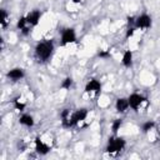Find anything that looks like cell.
Instances as JSON below:
<instances>
[{
  "instance_id": "6da1fadb",
  "label": "cell",
  "mask_w": 160,
  "mask_h": 160,
  "mask_svg": "<svg viewBox=\"0 0 160 160\" xmlns=\"http://www.w3.org/2000/svg\"><path fill=\"white\" fill-rule=\"evenodd\" d=\"M35 56L39 61L41 62H45L48 61L52 52H54V41L52 40H42V41H39L35 46Z\"/></svg>"
},
{
  "instance_id": "7a4b0ae2",
  "label": "cell",
  "mask_w": 160,
  "mask_h": 160,
  "mask_svg": "<svg viewBox=\"0 0 160 160\" xmlns=\"http://www.w3.org/2000/svg\"><path fill=\"white\" fill-rule=\"evenodd\" d=\"M125 145H126V142H125V140L122 138H114V136H111L108 140V144H106L105 150L109 154H115V152L122 151L124 148H125Z\"/></svg>"
},
{
  "instance_id": "3957f363",
  "label": "cell",
  "mask_w": 160,
  "mask_h": 160,
  "mask_svg": "<svg viewBox=\"0 0 160 160\" xmlns=\"http://www.w3.org/2000/svg\"><path fill=\"white\" fill-rule=\"evenodd\" d=\"M88 109H85V108H81V109H78V110H75L74 112H71V115H70V118H69V121L66 122V128H71V126H75V125H78L79 122H81V121H84L86 118H88Z\"/></svg>"
},
{
  "instance_id": "277c9868",
  "label": "cell",
  "mask_w": 160,
  "mask_h": 160,
  "mask_svg": "<svg viewBox=\"0 0 160 160\" xmlns=\"http://www.w3.org/2000/svg\"><path fill=\"white\" fill-rule=\"evenodd\" d=\"M76 41V31L74 28H66L61 31V38H60V44L62 46L72 44Z\"/></svg>"
},
{
  "instance_id": "5b68a950",
  "label": "cell",
  "mask_w": 160,
  "mask_h": 160,
  "mask_svg": "<svg viewBox=\"0 0 160 160\" xmlns=\"http://www.w3.org/2000/svg\"><path fill=\"white\" fill-rule=\"evenodd\" d=\"M151 24H152L151 16H149L148 14H141V15H139L138 18H135V24H134V25H135L136 29L145 30V29L151 28Z\"/></svg>"
},
{
  "instance_id": "8992f818",
  "label": "cell",
  "mask_w": 160,
  "mask_h": 160,
  "mask_svg": "<svg viewBox=\"0 0 160 160\" xmlns=\"http://www.w3.org/2000/svg\"><path fill=\"white\" fill-rule=\"evenodd\" d=\"M129 100V108H131L134 111H138L140 109V106L142 105V102L146 100L141 94H138V92H132L129 95L128 98Z\"/></svg>"
},
{
  "instance_id": "52a82bcc",
  "label": "cell",
  "mask_w": 160,
  "mask_h": 160,
  "mask_svg": "<svg viewBox=\"0 0 160 160\" xmlns=\"http://www.w3.org/2000/svg\"><path fill=\"white\" fill-rule=\"evenodd\" d=\"M25 76V71L21 68H12L6 72V78L11 81H19Z\"/></svg>"
},
{
  "instance_id": "ba28073f",
  "label": "cell",
  "mask_w": 160,
  "mask_h": 160,
  "mask_svg": "<svg viewBox=\"0 0 160 160\" xmlns=\"http://www.w3.org/2000/svg\"><path fill=\"white\" fill-rule=\"evenodd\" d=\"M25 18H26V21H28V24L30 26H36L39 24V21H40L41 11L40 10H36V9L35 10H31L30 12H28L25 15Z\"/></svg>"
},
{
  "instance_id": "9c48e42d",
  "label": "cell",
  "mask_w": 160,
  "mask_h": 160,
  "mask_svg": "<svg viewBox=\"0 0 160 160\" xmlns=\"http://www.w3.org/2000/svg\"><path fill=\"white\" fill-rule=\"evenodd\" d=\"M101 91V82L96 79H90L86 85H85V92L90 94V92H95V94H99Z\"/></svg>"
},
{
  "instance_id": "30bf717a",
  "label": "cell",
  "mask_w": 160,
  "mask_h": 160,
  "mask_svg": "<svg viewBox=\"0 0 160 160\" xmlns=\"http://www.w3.org/2000/svg\"><path fill=\"white\" fill-rule=\"evenodd\" d=\"M35 150L40 155H46L50 151V146L46 142H44L40 138H36L35 139Z\"/></svg>"
},
{
  "instance_id": "8fae6325",
  "label": "cell",
  "mask_w": 160,
  "mask_h": 160,
  "mask_svg": "<svg viewBox=\"0 0 160 160\" xmlns=\"http://www.w3.org/2000/svg\"><path fill=\"white\" fill-rule=\"evenodd\" d=\"M115 109H116V111L120 112V114L125 112V111L129 109V100H128V98H119V99H116Z\"/></svg>"
},
{
  "instance_id": "7c38bea8",
  "label": "cell",
  "mask_w": 160,
  "mask_h": 160,
  "mask_svg": "<svg viewBox=\"0 0 160 160\" xmlns=\"http://www.w3.org/2000/svg\"><path fill=\"white\" fill-rule=\"evenodd\" d=\"M132 60H134V54L131 50H125L121 58V64L125 68H131L132 66Z\"/></svg>"
},
{
  "instance_id": "4fadbf2b",
  "label": "cell",
  "mask_w": 160,
  "mask_h": 160,
  "mask_svg": "<svg viewBox=\"0 0 160 160\" xmlns=\"http://www.w3.org/2000/svg\"><path fill=\"white\" fill-rule=\"evenodd\" d=\"M19 122L24 126H28V128H32L35 125V120L30 114H22L19 118Z\"/></svg>"
},
{
  "instance_id": "5bb4252c",
  "label": "cell",
  "mask_w": 160,
  "mask_h": 160,
  "mask_svg": "<svg viewBox=\"0 0 160 160\" xmlns=\"http://www.w3.org/2000/svg\"><path fill=\"white\" fill-rule=\"evenodd\" d=\"M8 22H9V14L5 9H1L0 10V25H1V28H6Z\"/></svg>"
},
{
  "instance_id": "9a60e30c",
  "label": "cell",
  "mask_w": 160,
  "mask_h": 160,
  "mask_svg": "<svg viewBox=\"0 0 160 160\" xmlns=\"http://www.w3.org/2000/svg\"><path fill=\"white\" fill-rule=\"evenodd\" d=\"M155 121L154 120H149V121H145L142 125H141V130H142V132H149L150 130H152L154 128H155Z\"/></svg>"
},
{
  "instance_id": "2e32d148",
  "label": "cell",
  "mask_w": 160,
  "mask_h": 160,
  "mask_svg": "<svg viewBox=\"0 0 160 160\" xmlns=\"http://www.w3.org/2000/svg\"><path fill=\"white\" fill-rule=\"evenodd\" d=\"M121 125H122V120H121V119H115V120L111 122V131H112L114 134H116V132L120 130Z\"/></svg>"
},
{
  "instance_id": "e0dca14e",
  "label": "cell",
  "mask_w": 160,
  "mask_h": 160,
  "mask_svg": "<svg viewBox=\"0 0 160 160\" xmlns=\"http://www.w3.org/2000/svg\"><path fill=\"white\" fill-rule=\"evenodd\" d=\"M12 104H14L15 110H18V111H24V110H25V106H26V105H25L22 101H20L18 98L12 100Z\"/></svg>"
},
{
  "instance_id": "ac0fdd59",
  "label": "cell",
  "mask_w": 160,
  "mask_h": 160,
  "mask_svg": "<svg viewBox=\"0 0 160 160\" xmlns=\"http://www.w3.org/2000/svg\"><path fill=\"white\" fill-rule=\"evenodd\" d=\"M28 25H29V24H28V21H26V18H25V16H21V18L18 20V22H16V28H18L20 31H21L22 29H25Z\"/></svg>"
},
{
  "instance_id": "d6986e66",
  "label": "cell",
  "mask_w": 160,
  "mask_h": 160,
  "mask_svg": "<svg viewBox=\"0 0 160 160\" xmlns=\"http://www.w3.org/2000/svg\"><path fill=\"white\" fill-rule=\"evenodd\" d=\"M71 85H72V79H71V78H65V79L62 80L60 88L64 89V90H69V89L71 88Z\"/></svg>"
},
{
  "instance_id": "ffe728a7",
  "label": "cell",
  "mask_w": 160,
  "mask_h": 160,
  "mask_svg": "<svg viewBox=\"0 0 160 160\" xmlns=\"http://www.w3.org/2000/svg\"><path fill=\"white\" fill-rule=\"evenodd\" d=\"M135 30H136V28H135V26H129V28H128V30H126L125 38H126V39L132 38V36H134V34H135Z\"/></svg>"
},
{
  "instance_id": "44dd1931",
  "label": "cell",
  "mask_w": 160,
  "mask_h": 160,
  "mask_svg": "<svg viewBox=\"0 0 160 160\" xmlns=\"http://www.w3.org/2000/svg\"><path fill=\"white\" fill-rule=\"evenodd\" d=\"M109 55H110L109 51H106V52H105V51H100V52H99V56H101V58H108Z\"/></svg>"
},
{
  "instance_id": "7402d4cb",
  "label": "cell",
  "mask_w": 160,
  "mask_h": 160,
  "mask_svg": "<svg viewBox=\"0 0 160 160\" xmlns=\"http://www.w3.org/2000/svg\"><path fill=\"white\" fill-rule=\"evenodd\" d=\"M21 32H22V35H29V34H30V30H29V26H26L25 29H22V30H21Z\"/></svg>"
},
{
  "instance_id": "603a6c76",
  "label": "cell",
  "mask_w": 160,
  "mask_h": 160,
  "mask_svg": "<svg viewBox=\"0 0 160 160\" xmlns=\"http://www.w3.org/2000/svg\"><path fill=\"white\" fill-rule=\"evenodd\" d=\"M72 2H75V4H78V2H80V0H71Z\"/></svg>"
},
{
  "instance_id": "cb8c5ba5",
  "label": "cell",
  "mask_w": 160,
  "mask_h": 160,
  "mask_svg": "<svg viewBox=\"0 0 160 160\" xmlns=\"http://www.w3.org/2000/svg\"><path fill=\"white\" fill-rule=\"evenodd\" d=\"M159 136H160V130H159Z\"/></svg>"
}]
</instances>
